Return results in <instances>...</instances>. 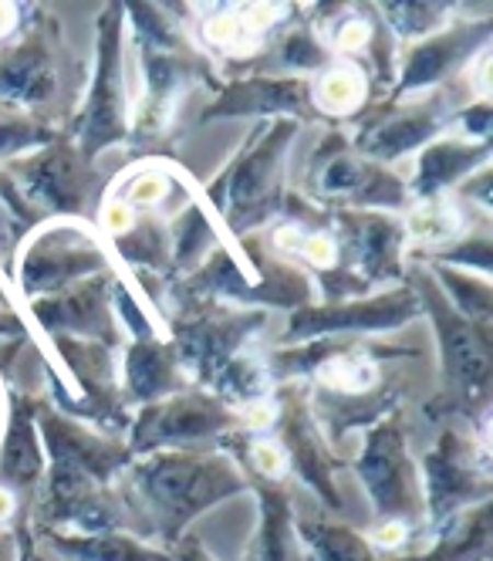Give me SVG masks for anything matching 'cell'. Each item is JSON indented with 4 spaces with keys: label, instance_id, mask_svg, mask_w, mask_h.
Listing matches in <instances>:
<instances>
[{
    "label": "cell",
    "instance_id": "obj_1",
    "mask_svg": "<svg viewBox=\"0 0 493 561\" xmlns=\"http://www.w3.org/2000/svg\"><path fill=\"white\" fill-rule=\"evenodd\" d=\"M251 491L246 477L227 454L214 450H156L129 463L126 484L115 491L136 535H156L162 548H173L199 514Z\"/></svg>",
    "mask_w": 493,
    "mask_h": 561
},
{
    "label": "cell",
    "instance_id": "obj_2",
    "mask_svg": "<svg viewBox=\"0 0 493 561\" xmlns=\"http://www.w3.org/2000/svg\"><path fill=\"white\" fill-rule=\"evenodd\" d=\"M295 136V118H277V123L261 126L254 142H246L227 173L207 186V199L220 207L237 237H246L284 210V159Z\"/></svg>",
    "mask_w": 493,
    "mask_h": 561
},
{
    "label": "cell",
    "instance_id": "obj_3",
    "mask_svg": "<svg viewBox=\"0 0 493 561\" xmlns=\"http://www.w3.org/2000/svg\"><path fill=\"white\" fill-rule=\"evenodd\" d=\"M409 280H413L420 308L433 318L449 399H454V407L463 416L477 420V426L483 430L490 410V382H493V329L467 322L463 314L449 308V301L443 298L439 285L426 267H413Z\"/></svg>",
    "mask_w": 493,
    "mask_h": 561
},
{
    "label": "cell",
    "instance_id": "obj_4",
    "mask_svg": "<svg viewBox=\"0 0 493 561\" xmlns=\"http://www.w3.org/2000/svg\"><path fill=\"white\" fill-rule=\"evenodd\" d=\"M126 8L112 4L99 18V51L89 99L74 118V149L85 163L129 136V78H126Z\"/></svg>",
    "mask_w": 493,
    "mask_h": 561
},
{
    "label": "cell",
    "instance_id": "obj_5",
    "mask_svg": "<svg viewBox=\"0 0 493 561\" xmlns=\"http://www.w3.org/2000/svg\"><path fill=\"white\" fill-rule=\"evenodd\" d=\"M420 488H423L426 525L433 535H439L443 528L454 525L463 511L490 501L493 480L486 467V450L477 447L457 426H446L433 444V450H426L423 457Z\"/></svg>",
    "mask_w": 493,
    "mask_h": 561
},
{
    "label": "cell",
    "instance_id": "obj_6",
    "mask_svg": "<svg viewBox=\"0 0 493 561\" xmlns=\"http://www.w3.org/2000/svg\"><path fill=\"white\" fill-rule=\"evenodd\" d=\"M267 314L261 308H230L220 301H190L173 318V352L186 379L199 386H214L223 366L243 352Z\"/></svg>",
    "mask_w": 493,
    "mask_h": 561
},
{
    "label": "cell",
    "instance_id": "obj_7",
    "mask_svg": "<svg viewBox=\"0 0 493 561\" xmlns=\"http://www.w3.org/2000/svg\"><path fill=\"white\" fill-rule=\"evenodd\" d=\"M352 467L368 501H372L376 520H402V525L413 528V520L423 514V488L399 416L389 413L365 430L362 450Z\"/></svg>",
    "mask_w": 493,
    "mask_h": 561
},
{
    "label": "cell",
    "instance_id": "obj_8",
    "mask_svg": "<svg viewBox=\"0 0 493 561\" xmlns=\"http://www.w3.org/2000/svg\"><path fill=\"white\" fill-rule=\"evenodd\" d=\"M108 271V254L99 237L78 220H55L31 233L18 257V288L31 298L58 295L78 280Z\"/></svg>",
    "mask_w": 493,
    "mask_h": 561
},
{
    "label": "cell",
    "instance_id": "obj_9",
    "mask_svg": "<svg viewBox=\"0 0 493 561\" xmlns=\"http://www.w3.org/2000/svg\"><path fill=\"white\" fill-rule=\"evenodd\" d=\"M308 190L324 204H335V210H386L409 204L405 183L392 170L358 156L342 133H332L318 146Z\"/></svg>",
    "mask_w": 493,
    "mask_h": 561
},
{
    "label": "cell",
    "instance_id": "obj_10",
    "mask_svg": "<svg viewBox=\"0 0 493 561\" xmlns=\"http://www.w3.org/2000/svg\"><path fill=\"white\" fill-rule=\"evenodd\" d=\"M274 439L287 454V467L298 473L301 484L328 507L345 511V501L339 494L335 473L345 467V460L332 450V444L321 436L308 413V389L305 382H280L274 399Z\"/></svg>",
    "mask_w": 493,
    "mask_h": 561
},
{
    "label": "cell",
    "instance_id": "obj_11",
    "mask_svg": "<svg viewBox=\"0 0 493 561\" xmlns=\"http://www.w3.org/2000/svg\"><path fill=\"white\" fill-rule=\"evenodd\" d=\"M129 426L133 436L126 447L133 450V457H146L167 447L180 450L193 439H220L240 426V410H230L223 399L207 389H183L142 407Z\"/></svg>",
    "mask_w": 493,
    "mask_h": 561
},
{
    "label": "cell",
    "instance_id": "obj_12",
    "mask_svg": "<svg viewBox=\"0 0 493 561\" xmlns=\"http://www.w3.org/2000/svg\"><path fill=\"white\" fill-rule=\"evenodd\" d=\"M8 170H11V183L18 196L24 199V207L31 214L37 207V210L58 214L61 220H71L81 214V207L89 204V196L95 190L92 163H85L81 152L74 149V142L65 136L41 146L37 152L11 159Z\"/></svg>",
    "mask_w": 493,
    "mask_h": 561
},
{
    "label": "cell",
    "instance_id": "obj_13",
    "mask_svg": "<svg viewBox=\"0 0 493 561\" xmlns=\"http://www.w3.org/2000/svg\"><path fill=\"white\" fill-rule=\"evenodd\" d=\"M420 298L413 288L395 285L382 295H365L352 301H332V305H308L287 318L284 345L314 342L318 335H362V332H392L420 318Z\"/></svg>",
    "mask_w": 493,
    "mask_h": 561
},
{
    "label": "cell",
    "instance_id": "obj_14",
    "mask_svg": "<svg viewBox=\"0 0 493 561\" xmlns=\"http://www.w3.org/2000/svg\"><path fill=\"white\" fill-rule=\"evenodd\" d=\"M332 237L339 248V267L372 291L376 285L402 280V248L405 230L395 217L382 210H328Z\"/></svg>",
    "mask_w": 493,
    "mask_h": 561
},
{
    "label": "cell",
    "instance_id": "obj_15",
    "mask_svg": "<svg viewBox=\"0 0 493 561\" xmlns=\"http://www.w3.org/2000/svg\"><path fill=\"white\" fill-rule=\"evenodd\" d=\"M446 115V99H420V102H379L372 108H365L358 118V129L352 136V149L372 163L386 167L399 156H409L413 149H423L426 142L436 139L439 123Z\"/></svg>",
    "mask_w": 493,
    "mask_h": 561
},
{
    "label": "cell",
    "instance_id": "obj_16",
    "mask_svg": "<svg viewBox=\"0 0 493 561\" xmlns=\"http://www.w3.org/2000/svg\"><path fill=\"white\" fill-rule=\"evenodd\" d=\"M112 285L115 277L95 274L78 280V285L48 295V298H31L27 311L34 314V325L45 335H71V339H89L102 342L108 348L118 345V322L112 308Z\"/></svg>",
    "mask_w": 493,
    "mask_h": 561
},
{
    "label": "cell",
    "instance_id": "obj_17",
    "mask_svg": "<svg viewBox=\"0 0 493 561\" xmlns=\"http://www.w3.org/2000/svg\"><path fill=\"white\" fill-rule=\"evenodd\" d=\"M490 34H493V21L480 18V21L449 24V27L423 37V42H413L409 51L402 55V65L395 68L399 82L389 92V99H405L409 92L436 89L449 75H457L463 65H470L473 55L486 51Z\"/></svg>",
    "mask_w": 493,
    "mask_h": 561
},
{
    "label": "cell",
    "instance_id": "obj_18",
    "mask_svg": "<svg viewBox=\"0 0 493 561\" xmlns=\"http://www.w3.org/2000/svg\"><path fill=\"white\" fill-rule=\"evenodd\" d=\"M55 24L31 27L18 45L0 55V105H51L61 89V65L55 48Z\"/></svg>",
    "mask_w": 493,
    "mask_h": 561
},
{
    "label": "cell",
    "instance_id": "obj_19",
    "mask_svg": "<svg viewBox=\"0 0 493 561\" xmlns=\"http://www.w3.org/2000/svg\"><path fill=\"white\" fill-rule=\"evenodd\" d=\"M230 115H295L321 118L311 102V82L301 75H251L223 85L217 99L199 112V123Z\"/></svg>",
    "mask_w": 493,
    "mask_h": 561
},
{
    "label": "cell",
    "instance_id": "obj_20",
    "mask_svg": "<svg viewBox=\"0 0 493 561\" xmlns=\"http://www.w3.org/2000/svg\"><path fill=\"white\" fill-rule=\"evenodd\" d=\"M34 413L37 399L27 392H14L8 407V430L0 436V488L18 497L27 517L41 480H45V450H41Z\"/></svg>",
    "mask_w": 493,
    "mask_h": 561
},
{
    "label": "cell",
    "instance_id": "obj_21",
    "mask_svg": "<svg viewBox=\"0 0 493 561\" xmlns=\"http://www.w3.org/2000/svg\"><path fill=\"white\" fill-rule=\"evenodd\" d=\"M186 376L180 369V358L170 345V339H133L122 363V399L126 403H159L173 392H183Z\"/></svg>",
    "mask_w": 493,
    "mask_h": 561
},
{
    "label": "cell",
    "instance_id": "obj_22",
    "mask_svg": "<svg viewBox=\"0 0 493 561\" xmlns=\"http://www.w3.org/2000/svg\"><path fill=\"white\" fill-rule=\"evenodd\" d=\"M486 159H490V142H473L463 136L433 139L420 149L416 167H413V183L405 190L413 199L446 196L449 186H457L460 180L483 170Z\"/></svg>",
    "mask_w": 493,
    "mask_h": 561
},
{
    "label": "cell",
    "instance_id": "obj_23",
    "mask_svg": "<svg viewBox=\"0 0 493 561\" xmlns=\"http://www.w3.org/2000/svg\"><path fill=\"white\" fill-rule=\"evenodd\" d=\"M37 541L55 561H173L162 545H149L133 531H37Z\"/></svg>",
    "mask_w": 493,
    "mask_h": 561
},
{
    "label": "cell",
    "instance_id": "obj_24",
    "mask_svg": "<svg viewBox=\"0 0 493 561\" xmlns=\"http://www.w3.org/2000/svg\"><path fill=\"white\" fill-rule=\"evenodd\" d=\"M261 501V525L254 541L246 545L243 561H305L298 528H295V501L284 484H254Z\"/></svg>",
    "mask_w": 493,
    "mask_h": 561
},
{
    "label": "cell",
    "instance_id": "obj_25",
    "mask_svg": "<svg viewBox=\"0 0 493 561\" xmlns=\"http://www.w3.org/2000/svg\"><path fill=\"white\" fill-rule=\"evenodd\" d=\"M295 528L305 561H413V554L402 558L379 554L362 531L314 511H301V514L295 511Z\"/></svg>",
    "mask_w": 493,
    "mask_h": 561
},
{
    "label": "cell",
    "instance_id": "obj_26",
    "mask_svg": "<svg viewBox=\"0 0 493 561\" xmlns=\"http://www.w3.org/2000/svg\"><path fill=\"white\" fill-rule=\"evenodd\" d=\"M413 561H490V501L463 511Z\"/></svg>",
    "mask_w": 493,
    "mask_h": 561
},
{
    "label": "cell",
    "instance_id": "obj_27",
    "mask_svg": "<svg viewBox=\"0 0 493 561\" xmlns=\"http://www.w3.org/2000/svg\"><path fill=\"white\" fill-rule=\"evenodd\" d=\"M220 244V233L207 214V207L190 204L170 224V274H193L207 254Z\"/></svg>",
    "mask_w": 493,
    "mask_h": 561
},
{
    "label": "cell",
    "instance_id": "obj_28",
    "mask_svg": "<svg viewBox=\"0 0 493 561\" xmlns=\"http://www.w3.org/2000/svg\"><path fill=\"white\" fill-rule=\"evenodd\" d=\"M368 89L372 85L358 65H328L311 82V102L321 118H348L365 108Z\"/></svg>",
    "mask_w": 493,
    "mask_h": 561
},
{
    "label": "cell",
    "instance_id": "obj_29",
    "mask_svg": "<svg viewBox=\"0 0 493 561\" xmlns=\"http://www.w3.org/2000/svg\"><path fill=\"white\" fill-rule=\"evenodd\" d=\"M115 254L139 271H167L170 274V224L159 214H136L133 227L112 240Z\"/></svg>",
    "mask_w": 493,
    "mask_h": 561
},
{
    "label": "cell",
    "instance_id": "obj_30",
    "mask_svg": "<svg viewBox=\"0 0 493 561\" xmlns=\"http://www.w3.org/2000/svg\"><path fill=\"white\" fill-rule=\"evenodd\" d=\"M274 389V376L267 369V363H261L257 355L240 352L223 366V373L214 379L210 392L233 410V407H257L267 403V392Z\"/></svg>",
    "mask_w": 493,
    "mask_h": 561
},
{
    "label": "cell",
    "instance_id": "obj_31",
    "mask_svg": "<svg viewBox=\"0 0 493 561\" xmlns=\"http://www.w3.org/2000/svg\"><path fill=\"white\" fill-rule=\"evenodd\" d=\"M467 224H470V214H463L460 204H454L449 196H433V199H416V207L402 224V230L405 237L423 240V244H433L436 251H443L467 233Z\"/></svg>",
    "mask_w": 493,
    "mask_h": 561
},
{
    "label": "cell",
    "instance_id": "obj_32",
    "mask_svg": "<svg viewBox=\"0 0 493 561\" xmlns=\"http://www.w3.org/2000/svg\"><path fill=\"white\" fill-rule=\"evenodd\" d=\"M433 274L436 285H443V298L449 301L457 314H463L467 322L477 325H493V291H490V277L483 274H470V271H457L446 264H433L426 267Z\"/></svg>",
    "mask_w": 493,
    "mask_h": 561
},
{
    "label": "cell",
    "instance_id": "obj_33",
    "mask_svg": "<svg viewBox=\"0 0 493 561\" xmlns=\"http://www.w3.org/2000/svg\"><path fill=\"white\" fill-rule=\"evenodd\" d=\"M173 186H176V176H173L170 167H162V163H142V167H136L126 180H122L112 190V196H118L122 204H129L136 214L139 210L142 214H156L170 199Z\"/></svg>",
    "mask_w": 493,
    "mask_h": 561
},
{
    "label": "cell",
    "instance_id": "obj_34",
    "mask_svg": "<svg viewBox=\"0 0 493 561\" xmlns=\"http://www.w3.org/2000/svg\"><path fill=\"white\" fill-rule=\"evenodd\" d=\"M379 14L392 37H402V42L413 45L446 27L449 4H382Z\"/></svg>",
    "mask_w": 493,
    "mask_h": 561
},
{
    "label": "cell",
    "instance_id": "obj_35",
    "mask_svg": "<svg viewBox=\"0 0 493 561\" xmlns=\"http://www.w3.org/2000/svg\"><path fill=\"white\" fill-rule=\"evenodd\" d=\"M199 42L214 51L233 55V58H251V51H261V42L243 27L237 8H217L210 18H203Z\"/></svg>",
    "mask_w": 493,
    "mask_h": 561
},
{
    "label": "cell",
    "instance_id": "obj_36",
    "mask_svg": "<svg viewBox=\"0 0 493 561\" xmlns=\"http://www.w3.org/2000/svg\"><path fill=\"white\" fill-rule=\"evenodd\" d=\"M58 136L45 126V123H37V118H27L14 108L4 105V115H0V159H18L21 152H34L41 146H48L55 142Z\"/></svg>",
    "mask_w": 493,
    "mask_h": 561
},
{
    "label": "cell",
    "instance_id": "obj_37",
    "mask_svg": "<svg viewBox=\"0 0 493 561\" xmlns=\"http://www.w3.org/2000/svg\"><path fill=\"white\" fill-rule=\"evenodd\" d=\"M280 65L284 68H295V71H311V68H328L332 65V51L321 42V37L311 27H295L280 37Z\"/></svg>",
    "mask_w": 493,
    "mask_h": 561
},
{
    "label": "cell",
    "instance_id": "obj_38",
    "mask_svg": "<svg viewBox=\"0 0 493 561\" xmlns=\"http://www.w3.org/2000/svg\"><path fill=\"white\" fill-rule=\"evenodd\" d=\"M457 123H460V129H463V139L490 142V123H493V105H490V99H473V102H467V108L457 115Z\"/></svg>",
    "mask_w": 493,
    "mask_h": 561
},
{
    "label": "cell",
    "instance_id": "obj_39",
    "mask_svg": "<svg viewBox=\"0 0 493 561\" xmlns=\"http://www.w3.org/2000/svg\"><path fill=\"white\" fill-rule=\"evenodd\" d=\"M24 342H27V329L21 322V314L11 308L4 288H0V352L8 348V366H11V352L21 348Z\"/></svg>",
    "mask_w": 493,
    "mask_h": 561
},
{
    "label": "cell",
    "instance_id": "obj_40",
    "mask_svg": "<svg viewBox=\"0 0 493 561\" xmlns=\"http://www.w3.org/2000/svg\"><path fill=\"white\" fill-rule=\"evenodd\" d=\"M173 561H217L207 548H203V541L196 535H183L173 548H170Z\"/></svg>",
    "mask_w": 493,
    "mask_h": 561
},
{
    "label": "cell",
    "instance_id": "obj_41",
    "mask_svg": "<svg viewBox=\"0 0 493 561\" xmlns=\"http://www.w3.org/2000/svg\"><path fill=\"white\" fill-rule=\"evenodd\" d=\"M0 199L8 204V210L14 214V217H24V220H34V214L24 207V199L18 196V190H14V183H11V176H8V170L0 173Z\"/></svg>",
    "mask_w": 493,
    "mask_h": 561
},
{
    "label": "cell",
    "instance_id": "obj_42",
    "mask_svg": "<svg viewBox=\"0 0 493 561\" xmlns=\"http://www.w3.org/2000/svg\"><path fill=\"white\" fill-rule=\"evenodd\" d=\"M0 561H18V541H14V531H4V528H0Z\"/></svg>",
    "mask_w": 493,
    "mask_h": 561
},
{
    "label": "cell",
    "instance_id": "obj_43",
    "mask_svg": "<svg viewBox=\"0 0 493 561\" xmlns=\"http://www.w3.org/2000/svg\"><path fill=\"white\" fill-rule=\"evenodd\" d=\"M18 24V8H11V4H0V42L8 37V31Z\"/></svg>",
    "mask_w": 493,
    "mask_h": 561
}]
</instances>
